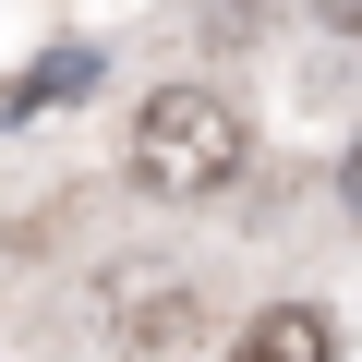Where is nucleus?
I'll return each mask as SVG.
<instances>
[{
    "instance_id": "nucleus-1",
    "label": "nucleus",
    "mask_w": 362,
    "mask_h": 362,
    "mask_svg": "<svg viewBox=\"0 0 362 362\" xmlns=\"http://www.w3.org/2000/svg\"><path fill=\"white\" fill-rule=\"evenodd\" d=\"M133 181H145V194H169V206L230 194V181H242V109H230L218 85L145 97V109H133Z\"/></svg>"
},
{
    "instance_id": "nucleus-3",
    "label": "nucleus",
    "mask_w": 362,
    "mask_h": 362,
    "mask_svg": "<svg viewBox=\"0 0 362 362\" xmlns=\"http://www.w3.org/2000/svg\"><path fill=\"white\" fill-rule=\"evenodd\" d=\"M85 85H97V49H49V61L13 85V109H73Z\"/></svg>"
},
{
    "instance_id": "nucleus-5",
    "label": "nucleus",
    "mask_w": 362,
    "mask_h": 362,
    "mask_svg": "<svg viewBox=\"0 0 362 362\" xmlns=\"http://www.w3.org/2000/svg\"><path fill=\"white\" fill-rule=\"evenodd\" d=\"M338 181H350V206H362V133H350V157H338Z\"/></svg>"
},
{
    "instance_id": "nucleus-2",
    "label": "nucleus",
    "mask_w": 362,
    "mask_h": 362,
    "mask_svg": "<svg viewBox=\"0 0 362 362\" xmlns=\"http://www.w3.org/2000/svg\"><path fill=\"white\" fill-rule=\"evenodd\" d=\"M230 362H338V326L314 314V302H278V314H254L242 326V350Z\"/></svg>"
},
{
    "instance_id": "nucleus-4",
    "label": "nucleus",
    "mask_w": 362,
    "mask_h": 362,
    "mask_svg": "<svg viewBox=\"0 0 362 362\" xmlns=\"http://www.w3.org/2000/svg\"><path fill=\"white\" fill-rule=\"evenodd\" d=\"M314 13H326V25H338V37H362V0H314Z\"/></svg>"
}]
</instances>
